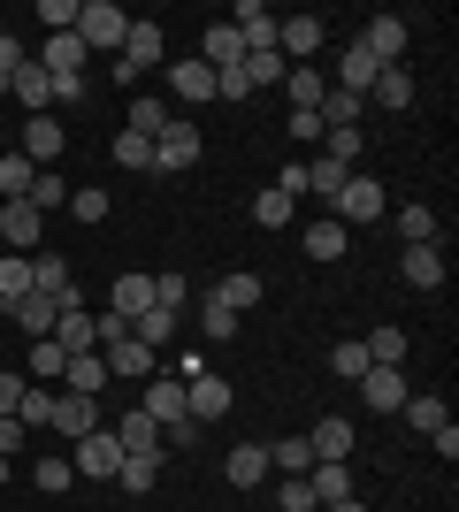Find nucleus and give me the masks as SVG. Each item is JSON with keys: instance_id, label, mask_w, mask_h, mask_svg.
I'll use <instances>...</instances> for the list:
<instances>
[{"instance_id": "2eb2a0df", "label": "nucleus", "mask_w": 459, "mask_h": 512, "mask_svg": "<svg viewBox=\"0 0 459 512\" xmlns=\"http://www.w3.org/2000/svg\"><path fill=\"white\" fill-rule=\"evenodd\" d=\"M31 62H39L46 77H85V39H77V31H54V39H46Z\"/></svg>"}, {"instance_id": "49530a36", "label": "nucleus", "mask_w": 459, "mask_h": 512, "mask_svg": "<svg viewBox=\"0 0 459 512\" xmlns=\"http://www.w3.org/2000/svg\"><path fill=\"white\" fill-rule=\"evenodd\" d=\"M360 146H368V138H360V123H345V130H322V153H329V161H345V169L360 161Z\"/></svg>"}, {"instance_id": "a878e982", "label": "nucleus", "mask_w": 459, "mask_h": 512, "mask_svg": "<svg viewBox=\"0 0 459 512\" xmlns=\"http://www.w3.org/2000/svg\"><path fill=\"white\" fill-rule=\"evenodd\" d=\"M62 383L77 390V398H100V390H108V360H100V352H77V360L62 367Z\"/></svg>"}, {"instance_id": "a18cd8bd", "label": "nucleus", "mask_w": 459, "mask_h": 512, "mask_svg": "<svg viewBox=\"0 0 459 512\" xmlns=\"http://www.w3.org/2000/svg\"><path fill=\"white\" fill-rule=\"evenodd\" d=\"M329 367H337V383H360V375H368V344H360V337H345L337 352H329Z\"/></svg>"}, {"instance_id": "3c124183", "label": "nucleus", "mask_w": 459, "mask_h": 512, "mask_svg": "<svg viewBox=\"0 0 459 512\" xmlns=\"http://www.w3.org/2000/svg\"><path fill=\"white\" fill-rule=\"evenodd\" d=\"M245 69H253V85H284V77H291V62H284V54H276V46H268V54H245Z\"/></svg>"}, {"instance_id": "20e7f679", "label": "nucleus", "mask_w": 459, "mask_h": 512, "mask_svg": "<svg viewBox=\"0 0 459 512\" xmlns=\"http://www.w3.org/2000/svg\"><path fill=\"white\" fill-rule=\"evenodd\" d=\"M329 222H383V184H375V176H345V192L329 199Z\"/></svg>"}, {"instance_id": "1a4fd4ad", "label": "nucleus", "mask_w": 459, "mask_h": 512, "mask_svg": "<svg viewBox=\"0 0 459 512\" xmlns=\"http://www.w3.org/2000/svg\"><path fill=\"white\" fill-rule=\"evenodd\" d=\"M54 344H62L69 360H77V352H100V321H92V306H85V299L54 314Z\"/></svg>"}, {"instance_id": "c9c22d12", "label": "nucleus", "mask_w": 459, "mask_h": 512, "mask_svg": "<svg viewBox=\"0 0 459 512\" xmlns=\"http://www.w3.org/2000/svg\"><path fill=\"white\" fill-rule=\"evenodd\" d=\"M115 169H131V176H153V138H138V130H123V138H115Z\"/></svg>"}, {"instance_id": "37998d69", "label": "nucleus", "mask_w": 459, "mask_h": 512, "mask_svg": "<svg viewBox=\"0 0 459 512\" xmlns=\"http://www.w3.org/2000/svg\"><path fill=\"white\" fill-rule=\"evenodd\" d=\"M62 367H69V352H62L54 337L31 344V383H62Z\"/></svg>"}, {"instance_id": "58836bf2", "label": "nucleus", "mask_w": 459, "mask_h": 512, "mask_svg": "<svg viewBox=\"0 0 459 512\" xmlns=\"http://www.w3.org/2000/svg\"><path fill=\"white\" fill-rule=\"evenodd\" d=\"M215 299L230 306V314H245V306H261V276H245V268H238V276L215 283Z\"/></svg>"}, {"instance_id": "e433bc0d", "label": "nucleus", "mask_w": 459, "mask_h": 512, "mask_svg": "<svg viewBox=\"0 0 459 512\" xmlns=\"http://www.w3.org/2000/svg\"><path fill=\"white\" fill-rule=\"evenodd\" d=\"M368 367H406V329H368Z\"/></svg>"}, {"instance_id": "6e6d98bb", "label": "nucleus", "mask_w": 459, "mask_h": 512, "mask_svg": "<svg viewBox=\"0 0 459 512\" xmlns=\"http://www.w3.org/2000/svg\"><path fill=\"white\" fill-rule=\"evenodd\" d=\"M23 62H31V54H23V39H16V31H0V100H8V77H16Z\"/></svg>"}, {"instance_id": "423d86ee", "label": "nucleus", "mask_w": 459, "mask_h": 512, "mask_svg": "<svg viewBox=\"0 0 459 512\" xmlns=\"http://www.w3.org/2000/svg\"><path fill=\"white\" fill-rule=\"evenodd\" d=\"M406 398H414L406 367H368V375H360V406H368V413H398Z\"/></svg>"}, {"instance_id": "ddd939ff", "label": "nucleus", "mask_w": 459, "mask_h": 512, "mask_svg": "<svg viewBox=\"0 0 459 512\" xmlns=\"http://www.w3.org/2000/svg\"><path fill=\"white\" fill-rule=\"evenodd\" d=\"M138 413H153L161 428H169V421H192V413H184V383H176V375H146V390H138Z\"/></svg>"}, {"instance_id": "a211bd4d", "label": "nucleus", "mask_w": 459, "mask_h": 512, "mask_svg": "<svg viewBox=\"0 0 459 512\" xmlns=\"http://www.w3.org/2000/svg\"><path fill=\"white\" fill-rule=\"evenodd\" d=\"M8 100H16V107H31V115H54V77H46L39 62H23L16 77H8Z\"/></svg>"}, {"instance_id": "bb28decb", "label": "nucleus", "mask_w": 459, "mask_h": 512, "mask_svg": "<svg viewBox=\"0 0 459 512\" xmlns=\"http://www.w3.org/2000/svg\"><path fill=\"white\" fill-rule=\"evenodd\" d=\"M368 100H375V107H406V100H414V69H406V62H391V69H375V85H368Z\"/></svg>"}, {"instance_id": "864d4df0", "label": "nucleus", "mask_w": 459, "mask_h": 512, "mask_svg": "<svg viewBox=\"0 0 459 512\" xmlns=\"http://www.w3.org/2000/svg\"><path fill=\"white\" fill-rule=\"evenodd\" d=\"M153 474H161L153 459H123V467H115V482H123L131 497H146V490H153Z\"/></svg>"}, {"instance_id": "09e8293b", "label": "nucleus", "mask_w": 459, "mask_h": 512, "mask_svg": "<svg viewBox=\"0 0 459 512\" xmlns=\"http://www.w3.org/2000/svg\"><path fill=\"white\" fill-rule=\"evenodd\" d=\"M23 199H31V207H69V184H62V176H54V169H39V176H31V192H23Z\"/></svg>"}, {"instance_id": "c756f323", "label": "nucleus", "mask_w": 459, "mask_h": 512, "mask_svg": "<svg viewBox=\"0 0 459 512\" xmlns=\"http://www.w3.org/2000/svg\"><path fill=\"white\" fill-rule=\"evenodd\" d=\"M398 413H406V428H421V436H437V428L452 421V413H444V398H437V390H414V398H406V406H398Z\"/></svg>"}, {"instance_id": "79ce46f5", "label": "nucleus", "mask_w": 459, "mask_h": 512, "mask_svg": "<svg viewBox=\"0 0 459 512\" xmlns=\"http://www.w3.org/2000/svg\"><path fill=\"white\" fill-rule=\"evenodd\" d=\"M199 337H215V344H222V337H238V314H230V306H222L215 291L199 299Z\"/></svg>"}, {"instance_id": "7ed1b4c3", "label": "nucleus", "mask_w": 459, "mask_h": 512, "mask_svg": "<svg viewBox=\"0 0 459 512\" xmlns=\"http://www.w3.org/2000/svg\"><path fill=\"white\" fill-rule=\"evenodd\" d=\"M100 360H108V383H146V375H161V360H153V352L131 337V329L100 344Z\"/></svg>"}, {"instance_id": "13d9d810", "label": "nucleus", "mask_w": 459, "mask_h": 512, "mask_svg": "<svg viewBox=\"0 0 459 512\" xmlns=\"http://www.w3.org/2000/svg\"><path fill=\"white\" fill-rule=\"evenodd\" d=\"M291 138H299V146H314V138H322V115H306V107H291Z\"/></svg>"}, {"instance_id": "f8f14e48", "label": "nucleus", "mask_w": 459, "mask_h": 512, "mask_svg": "<svg viewBox=\"0 0 459 512\" xmlns=\"http://www.w3.org/2000/svg\"><path fill=\"white\" fill-rule=\"evenodd\" d=\"M69 138H62V115H31V123H23V161H31V169H54V153H62Z\"/></svg>"}, {"instance_id": "e2e57ef3", "label": "nucleus", "mask_w": 459, "mask_h": 512, "mask_svg": "<svg viewBox=\"0 0 459 512\" xmlns=\"http://www.w3.org/2000/svg\"><path fill=\"white\" fill-rule=\"evenodd\" d=\"M322 512H368V505H360V497H345V505H322Z\"/></svg>"}, {"instance_id": "c03bdc74", "label": "nucleus", "mask_w": 459, "mask_h": 512, "mask_svg": "<svg viewBox=\"0 0 459 512\" xmlns=\"http://www.w3.org/2000/svg\"><path fill=\"white\" fill-rule=\"evenodd\" d=\"M398 237L406 245H437V207H398Z\"/></svg>"}, {"instance_id": "5fc2aeb1", "label": "nucleus", "mask_w": 459, "mask_h": 512, "mask_svg": "<svg viewBox=\"0 0 459 512\" xmlns=\"http://www.w3.org/2000/svg\"><path fill=\"white\" fill-rule=\"evenodd\" d=\"M276 505H284V512H314V490H306V474H284V482H276Z\"/></svg>"}, {"instance_id": "9d476101", "label": "nucleus", "mask_w": 459, "mask_h": 512, "mask_svg": "<svg viewBox=\"0 0 459 512\" xmlns=\"http://www.w3.org/2000/svg\"><path fill=\"white\" fill-rule=\"evenodd\" d=\"M184 413H192V421H222V413H230V383H222L215 367H199L192 383H184Z\"/></svg>"}, {"instance_id": "4be33fe9", "label": "nucleus", "mask_w": 459, "mask_h": 512, "mask_svg": "<svg viewBox=\"0 0 459 512\" xmlns=\"http://www.w3.org/2000/svg\"><path fill=\"white\" fill-rule=\"evenodd\" d=\"M54 428H62V436H92V428H100V398L62 390V398H54Z\"/></svg>"}, {"instance_id": "7c9ffc66", "label": "nucleus", "mask_w": 459, "mask_h": 512, "mask_svg": "<svg viewBox=\"0 0 459 512\" xmlns=\"http://www.w3.org/2000/svg\"><path fill=\"white\" fill-rule=\"evenodd\" d=\"M314 467V444H306V436H276V444H268V474H306Z\"/></svg>"}, {"instance_id": "0eeeda50", "label": "nucleus", "mask_w": 459, "mask_h": 512, "mask_svg": "<svg viewBox=\"0 0 459 512\" xmlns=\"http://www.w3.org/2000/svg\"><path fill=\"white\" fill-rule=\"evenodd\" d=\"M115 467H123V444H115V428L100 421L92 436H77V474H92V482H115Z\"/></svg>"}, {"instance_id": "8fccbe9b", "label": "nucleus", "mask_w": 459, "mask_h": 512, "mask_svg": "<svg viewBox=\"0 0 459 512\" xmlns=\"http://www.w3.org/2000/svg\"><path fill=\"white\" fill-rule=\"evenodd\" d=\"M31 176H39V169H31L23 153H0V192H8V199H23V192H31Z\"/></svg>"}, {"instance_id": "c85d7f7f", "label": "nucleus", "mask_w": 459, "mask_h": 512, "mask_svg": "<svg viewBox=\"0 0 459 512\" xmlns=\"http://www.w3.org/2000/svg\"><path fill=\"white\" fill-rule=\"evenodd\" d=\"M8 314H16V329H23V337L39 344V337H54V314H62V306H54V299H39V291H31V299H16V306H8Z\"/></svg>"}, {"instance_id": "6e6552de", "label": "nucleus", "mask_w": 459, "mask_h": 512, "mask_svg": "<svg viewBox=\"0 0 459 512\" xmlns=\"http://www.w3.org/2000/svg\"><path fill=\"white\" fill-rule=\"evenodd\" d=\"M123 62L146 77V69H169V39H161V23L131 16V31H123Z\"/></svg>"}, {"instance_id": "9b49d317", "label": "nucleus", "mask_w": 459, "mask_h": 512, "mask_svg": "<svg viewBox=\"0 0 459 512\" xmlns=\"http://www.w3.org/2000/svg\"><path fill=\"white\" fill-rule=\"evenodd\" d=\"M115 444H123V459H153V467H161V421H153V413H123V421H115Z\"/></svg>"}, {"instance_id": "4d7b16f0", "label": "nucleus", "mask_w": 459, "mask_h": 512, "mask_svg": "<svg viewBox=\"0 0 459 512\" xmlns=\"http://www.w3.org/2000/svg\"><path fill=\"white\" fill-rule=\"evenodd\" d=\"M39 23H46V39H54V31H77V0H39Z\"/></svg>"}, {"instance_id": "393cba45", "label": "nucleus", "mask_w": 459, "mask_h": 512, "mask_svg": "<svg viewBox=\"0 0 459 512\" xmlns=\"http://www.w3.org/2000/svg\"><path fill=\"white\" fill-rule=\"evenodd\" d=\"M368 85H375V54L352 39L345 54H337V92H360V100H368Z\"/></svg>"}, {"instance_id": "72a5a7b5", "label": "nucleus", "mask_w": 459, "mask_h": 512, "mask_svg": "<svg viewBox=\"0 0 459 512\" xmlns=\"http://www.w3.org/2000/svg\"><path fill=\"white\" fill-rule=\"evenodd\" d=\"M345 161H329V153H322V161H306V192H314V199H322V207H329V199H337V192H345Z\"/></svg>"}, {"instance_id": "4468645a", "label": "nucleus", "mask_w": 459, "mask_h": 512, "mask_svg": "<svg viewBox=\"0 0 459 512\" xmlns=\"http://www.w3.org/2000/svg\"><path fill=\"white\" fill-rule=\"evenodd\" d=\"M161 77H169V92H176L184 107H207V100H215V69L199 62V54H192V62H169Z\"/></svg>"}, {"instance_id": "a19ab883", "label": "nucleus", "mask_w": 459, "mask_h": 512, "mask_svg": "<svg viewBox=\"0 0 459 512\" xmlns=\"http://www.w3.org/2000/svg\"><path fill=\"white\" fill-rule=\"evenodd\" d=\"M16 421H23V428H54V390L23 383V398H16Z\"/></svg>"}, {"instance_id": "5701e85b", "label": "nucleus", "mask_w": 459, "mask_h": 512, "mask_svg": "<svg viewBox=\"0 0 459 512\" xmlns=\"http://www.w3.org/2000/svg\"><path fill=\"white\" fill-rule=\"evenodd\" d=\"M176 329H184V314H176V306H161V299H153V306H146V314H138V321H131V337H138V344H146V352H161V344H169V337H176Z\"/></svg>"}, {"instance_id": "0e129e2a", "label": "nucleus", "mask_w": 459, "mask_h": 512, "mask_svg": "<svg viewBox=\"0 0 459 512\" xmlns=\"http://www.w3.org/2000/svg\"><path fill=\"white\" fill-rule=\"evenodd\" d=\"M0 482H8V459H0Z\"/></svg>"}, {"instance_id": "cd10ccee", "label": "nucleus", "mask_w": 459, "mask_h": 512, "mask_svg": "<svg viewBox=\"0 0 459 512\" xmlns=\"http://www.w3.org/2000/svg\"><path fill=\"white\" fill-rule=\"evenodd\" d=\"M398 268H406V283H414V291H437V283H444V253H437V245H406V260H398Z\"/></svg>"}, {"instance_id": "f257e3e1", "label": "nucleus", "mask_w": 459, "mask_h": 512, "mask_svg": "<svg viewBox=\"0 0 459 512\" xmlns=\"http://www.w3.org/2000/svg\"><path fill=\"white\" fill-rule=\"evenodd\" d=\"M184 169H199V123L169 115V130L153 138V176H184Z\"/></svg>"}, {"instance_id": "f704fd0d", "label": "nucleus", "mask_w": 459, "mask_h": 512, "mask_svg": "<svg viewBox=\"0 0 459 512\" xmlns=\"http://www.w3.org/2000/svg\"><path fill=\"white\" fill-rule=\"evenodd\" d=\"M360 107H368V100H360V92H337V85H329L314 115H322V130H345V123H360Z\"/></svg>"}, {"instance_id": "39448f33", "label": "nucleus", "mask_w": 459, "mask_h": 512, "mask_svg": "<svg viewBox=\"0 0 459 512\" xmlns=\"http://www.w3.org/2000/svg\"><path fill=\"white\" fill-rule=\"evenodd\" d=\"M39 237H46V214L31 207V199H8V207H0V245H8V253H39Z\"/></svg>"}, {"instance_id": "bf43d9fd", "label": "nucleus", "mask_w": 459, "mask_h": 512, "mask_svg": "<svg viewBox=\"0 0 459 512\" xmlns=\"http://www.w3.org/2000/svg\"><path fill=\"white\" fill-rule=\"evenodd\" d=\"M23 436H31V428H23L16 413H8V421H0V459H8V451H23Z\"/></svg>"}, {"instance_id": "aec40b11", "label": "nucleus", "mask_w": 459, "mask_h": 512, "mask_svg": "<svg viewBox=\"0 0 459 512\" xmlns=\"http://www.w3.org/2000/svg\"><path fill=\"white\" fill-rule=\"evenodd\" d=\"M261 474H268V444H238L222 459V482H230V490H261Z\"/></svg>"}, {"instance_id": "473e14b6", "label": "nucleus", "mask_w": 459, "mask_h": 512, "mask_svg": "<svg viewBox=\"0 0 459 512\" xmlns=\"http://www.w3.org/2000/svg\"><path fill=\"white\" fill-rule=\"evenodd\" d=\"M31 299V253H0V306Z\"/></svg>"}, {"instance_id": "052dcab7", "label": "nucleus", "mask_w": 459, "mask_h": 512, "mask_svg": "<svg viewBox=\"0 0 459 512\" xmlns=\"http://www.w3.org/2000/svg\"><path fill=\"white\" fill-rule=\"evenodd\" d=\"M276 192H284V199H306V169H299V161H291V169L276 176Z\"/></svg>"}, {"instance_id": "4c0bfd02", "label": "nucleus", "mask_w": 459, "mask_h": 512, "mask_svg": "<svg viewBox=\"0 0 459 512\" xmlns=\"http://www.w3.org/2000/svg\"><path fill=\"white\" fill-rule=\"evenodd\" d=\"M291 214H299V199H284L276 184H268V192L253 199V222H261V230H291Z\"/></svg>"}, {"instance_id": "680f3d73", "label": "nucleus", "mask_w": 459, "mask_h": 512, "mask_svg": "<svg viewBox=\"0 0 459 512\" xmlns=\"http://www.w3.org/2000/svg\"><path fill=\"white\" fill-rule=\"evenodd\" d=\"M16 398H23V375H0V421L16 413Z\"/></svg>"}, {"instance_id": "f3484780", "label": "nucleus", "mask_w": 459, "mask_h": 512, "mask_svg": "<svg viewBox=\"0 0 459 512\" xmlns=\"http://www.w3.org/2000/svg\"><path fill=\"white\" fill-rule=\"evenodd\" d=\"M360 46H368V54H375V69L406 62V16H375L368 31H360Z\"/></svg>"}, {"instance_id": "ea45409f", "label": "nucleus", "mask_w": 459, "mask_h": 512, "mask_svg": "<svg viewBox=\"0 0 459 512\" xmlns=\"http://www.w3.org/2000/svg\"><path fill=\"white\" fill-rule=\"evenodd\" d=\"M284 92H291V107H306V115H314V107H322V69H314V62H306V69H291V77H284Z\"/></svg>"}, {"instance_id": "412c9836", "label": "nucleus", "mask_w": 459, "mask_h": 512, "mask_svg": "<svg viewBox=\"0 0 459 512\" xmlns=\"http://www.w3.org/2000/svg\"><path fill=\"white\" fill-rule=\"evenodd\" d=\"M306 260H345V245H352V230L345 222H329V214H314V222H306Z\"/></svg>"}, {"instance_id": "6ab92c4d", "label": "nucleus", "mask_w": 459, "mask_h": 512, "mask_svg": "<svg viewBox=\"0 0 459 512\" xmlns=\"http://www.w3.org/2000/svg\"><path fill=\"white\" fill-rule=\"evenodd\" d=\"M146 306H153V276H146V268H123V276H115V291H108V314L138 321Z\"/></svg>"}, {"instance_id": "b1692460", "label": "nucleus", "mask_w": 459, "mask_h": 512, "mask_svg": "<svg viewBox=\"0 0 459 512\" xmlns=\"http://www.w3.org/2000/svg\"><path fill=\"white\" fill-rule=\"evenodd\" d=\"M306 444H314V459H345L352 451V421L345 413H322V421L306 428Z\"/></svg>"}, {"instance_id": "de8ad7c7", "label": "nucleus", "mask_w": 459, "mask_h": 512, "mask_svg": "<svg viewBox=\"0 0 459 512\" xmlns=\"http://www.w3.org/2000/svg\"><path fill=\"white\" fill-rule=\"evenodd\" d=\"M31 482H39V490H46V497H62V490H69V482H77V467H69L62 451H54V459H39V467H31Z\"/></svg>"}, {"instance_id": "f03ea898", "label": "nucleus", "mask_w": 459, "mask_h": 512, "mask_svg": "<svg viewBox=\"0 0 459 512\" xmlns=\"http://www.w3.org/2000/svg\"><path fill=\"white\" fill-rule=\"evenodd\" d=\"M123 31H131V16L115 8V0H85L77 8V39H85V54L100 46V54H123Z\"/></svg>"}, {"instance_id": "dca6fc26", "label": "nucleus", "mask_w": 459, "mask_h": 512, "mask_svg": "<svg viewBox=\"0 0 459 512\" xmlns=\"http://www.w3.org/2000/svg\"><path fill=\"white\" fill-rule=\"evenodd\" d=\"M306 490H314V512L345 505V497H352V467H345V459H314V467H306Z\"/></svg>"}, {"instance_id": "603ef678", "label": "nucleus", "mask_w": 459, "mask_h": 512, "mask_svg": "<svg viewBox=\"0 0 459 512\" xmlns=\"http://www.w3.org/2000/svg\"><path fill=\"white\" fill-rule=\"evenodd\" d=\"M108 207H115V199L100 192V184H85V192H69V214H77V222H108Z\"/></svg>"}, {"instance_id": "2f4dec72", "label": "nucleus", "mask_w": 459, "mask_h": 512, "mask_svg": "<svg viewBox=\"0 0 459 512\" xmlns=\"http://www.w3.org/2000/svg\"><path fill=\"white\" fill-rule=\"evenodd\" d=\"M123 130H138V138H161V130H169V100L131 92V123H123Z\"/></svg>"}]
</instances>
